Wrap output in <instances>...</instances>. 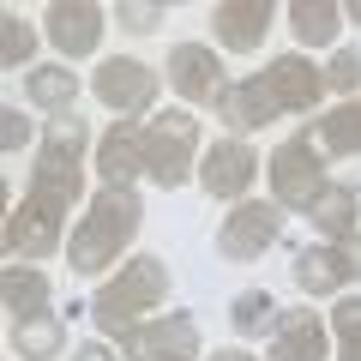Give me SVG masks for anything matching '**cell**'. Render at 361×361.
<instances>
[{
  "label": "cell",
  "mask_w": 361,
  "mask_h": 361,
  "mask_svg": "<svg viewBox=\"0 0 361 361\" xmlns=\"http://www.w3.org/2000/svg\"><path fill=\"white\" fill-rule=\"evenodd\" d=\"M121 25H127V30H157V25H163V6H157V0H121Z\"/></svg>",
  "instance_id": "27"
},
{
  "label": "cell",
  "mask_w": 361,
  "mask_h": 361,
  "mask_svg": "<svg viewBox=\"0 0 361 361\" xmlns=\"http://www.w3.org/2000/svg\"><path fill=\"white\" fill-rule=\"evenodd\" d=\"M73 361H115V355H109V349H103V343H85V349H78V355H73Z\"/></svg>",
  "instance_id": "29"
},
{
  "label": "cell",
  "mask_w": 361,
  "mask_h": 361,
  "mask_svg": "<svg viewBox=\"0 0 361 361\" xmlns=\"http://www.w3.org/2000/svg\"><path fill=\"white\" fill-rule=\"evenodd\" d=\"M139 151H145V175L157 180V187H180V180H193V157H199V121L187 115V109H169V115L145 121L139 127Z\"/></svg>",
  "instance_id": "4"
},
{
  "label": "cell",
  "mask_w": 361,
  "mask_h": 361,
  "mask_svg": "<svg viewBox=\"0 0 361 361\" xmlns=\"http://www.w3.org/2000/svg\"><path fill=\"white\" fill-rule=\"evenodd\" d=\"M42 25H49V42L66 61H85L103 42V6H90V0H54L49 13H42Z\"/></svg>",
  "instance_id": "13"
},
{
  "label": "cell",
  "mask_w": 361,
  "mask_h": 361,
  "mask_svg": "<svg viewBox=\"0 0 361 361\" xmlns=\"http://www.w3.org/2000/svg\"><path fill=\"white\" fill-rule=\"evenodd\" d=\"M313 229H319L325 241H349V235H361V193L349 187V180H331V187L313 199Z\"/></svg>",
  "instance_id": "18"
},
{
  "label": "cell",
  "mask_w": 361,
  "mask_h": 361,
  "mask_svg": "<svg viewBox=\"0 0 361 361\" xmlns=\"http://www.w3.org/2000/svg\"><path fill=\"white\" fill-rule=\"evenodd\" d=\"M361 85V54L355 49H337L331 66H325V90H355Z\"/></svg>",
  "instance_id": "26"
},
{
  "label": "cell",
  "mask_w": 361,
  "mask_h": 361,
  "mask_svg": "<svg viewBox=\"0 0 361 361\" xmlns=\"http://www.w3.org/2000/svg\"><path fill=\"white\" fill-rule=\"evenodd\" d=\"M127 361H199V319L193 313H163L151 325H133L121 337Z\"/></svg>",
  "instance_id": "8"
},
{
  "label": "cell",
  "mask_w": 361,
  "mask_h": 361,
  "mask_svg": "<svg viewBox=\"0 0 361 361\" xmlns=\"http://www.w3.org/2000/svg\"><path fill=\"white\" fill-rule=\"evenodd\" d=\"M163 295H169V265L157 253H139V259L121 265V277H109V283L90 295V319H97V331L127 337L133 325H139V313H151Z\"/></svg>",
  "instance_id": "3"
},
{
  "label": "cell",
  "mask_w": 361,
  "mask_h": 361,
  "mask_svg": "<svg viewBox=\"0 0 361 361\" xmlns=\"http://www.w3.org/2000/svg\"><path fill=\"white\" fill-rule=\"evenodd\" d=\"M25 97L37 109H49V115H73L78 73H73V66H30V73H25Z\"/></svg>",
  "instance_id": "21"
},
{
  "label": "cell",
  "mask_w": 361,
  "mask_h": 361,
  "mask_svg": "<svg viewBox=\"0 0 361 361\" xmlns=\"http://www.w3.org/2000/svg\"><path fill=\"white\" fill-rule=\"evenodd\" d=\"M259 78H265L271 103L283 109V115H313V103L325 97V73L307 61V54H277Z\"/></svg>",
  "instance_id": "11"
},
{
  "label": "cell",
  "mask_w": 361,
  "mask_h": 361,
  "mask_svg": "<svg viewBox=\"0 0 361 361\" xmlns=\"http://www.w3.org/2000/svg\"><path fill=\"white\" fill-rule=\"evenodd\" d=\"M13 349L25 361H54L66 349V325L54 319V313H42V319H25V325H13Z\"/></svg>",
  "instance_id": "22"
},
{
  "label": "cell",
  "mask_w": 361,
  "mask_h": 361,
  "mask_svg": "<svg viewBox=\"0 0 361 361\" xmlns=\"http://www.w3.org/2000/svg\"><path fill=\"white\" fill-rule=\"evenodd\" d=\"M283 235V205L277 199H241V205L223 217V229H217V253L223 259H235V265H247V259H259L271 241Z\"/></svg>",
  "instance_id": "7"
},
{
  "label": "cell",
  "mask_w": 361,
  "mask_h": 361,
  "mask_svg": "<svg viewBox=\"0 0 361 361\" xmlns=\"http://www.w3.org/2000/svg\"><path fill=\"white\" fill-rule=\"evenodd\" d=\"M25 139H30V121L18 109H0V151H25Z\"/></svg>",
  "instance_id": "28"
},
{
  "label": "cell",
  "mask_w": 361,
  "mask_h": 361,
  "mask_svg": "<svg viewBox=\"0 0 361 361\" xmlns=\"http://www.w3.org/2000/svg\"><path fill=\"white\" fill-rule=\"evenodd\" d=\"M169 85H175L187 103H217L229 78H223L217 49H205V42H175V49H169Z\"/></svg>",
  "instance_id": "12"
},
{
  "label": "cell",
  "mask_w": 361,
  "mask_h": 361,
  "mask_svg": "<svg viewBox=\"0 0 361 361\" xmlns=\"http://www.w3.org/2000/svg\"><path fill=\"white\" fill-rule=\"evenodd\" d=\"M229 325L241 337H259L265 325H277V301H271L265 289H241V295L229 301Z\"/></svg>",
  "instance_id": "23"
},
{
  "label": "cell",
  "mask_w": 361,
  "mask_h": 361,
  "mask_svg": "<svg viewBox=\"0 0 361 361\" xmlns=\"http://www.w3.org/2000/svg\"><path fill=\"white\" fill-rule=\"evenodd\" d=\"M97 175L103 187H133L145 175V151H139V121H115L97 145Z\"/></svg>",
  "instance_id": "16"
},
{
  "label": "cell",
  "mask_w": 361,
  "mask_h": 361,
  "mask_svg": "<svg viewBox=\"0 0 361 361\" xmlns=\"http://www.w3.org/2000/svg\"><path fill=\"white\" fill-rule=\"evenodd\" d=\"M211 361H253V355H247V349H217Z\"/></svg>",
  "instance_id": "30"
},
{
  "label": "cell",
  "mask_w": 361,
  "mask_h": 361,
  "mask_svg": "<svg viewBox=\"0 0 361 361\" xmlns=\"http://www.w3.org/2000/svg\"><path fill=\"white\" fill-rule=\"evenodd\" d=\"M211 25H217V42L235 54H253L271 30V0H217L211 6Z\"/></svg>",
  "instance_id": "14"
},
{
  "label": "cell",
  "mask_w": 361,
  "mask_h": 361,
  "mask_svg": "<svg viewBox=\"0 0 361 361\" xmlns=\"http://www.w3.org/2000/svg\"><path fill=\"white\" fill-rule=\"evenodd\" d=\"M289 271H295L301 295H337V289L361 283V235H349V241H325V247H301Z\"/></svg>",
  "instance_id": "6"
},
{
  "label": "cell",
  "mask_w": 361,
  "mask_h": 361,
  "mask_svg": "<svg viewBox=\"0 0 361 361\" xmlns=\"http://www.w3.org/2000/svg\"><path fill=\"white\" fill-rule=\"evenodd\" d=\"M343 18H355V25H361V0H349V6H343Z\"/></svg>",
  "instance_id": "31"
},
{
  "label": "cell",
  "mask_w": 361,
  "mask_h": 361,
  "mask_svg": "<svg viewBox=\"0 0 361 361\" xmlns=\"http://www.w3.org/2000/svg\"><path fill=\"white\" fill-rule=\"evenodd\" d=\"M78 187H85V121L61 115L37 139V169H30L25 199L6 217V253L13 259H49L66 235V211H73Z\"/></svg>",
  "instance_id": "1"
},
{
  "label": "cell",
  "mask_w": 361,
  "mask_h": 361,
  "mask_svg": "<svg viewBox=\"0 0 361 361\" xmlns=\"http://www.w3.org/2000/svg\"><path fill=\"white\" fill-rule=\"evenodd\" d=\"M90 90H97V103H103V109H115L121 121H133V115H145V109L157 103V73L145 61H133V54H115V61L97 66Z\"/></svg>",
  "instance_id": "9"
},
{
  "label": "cell",
  "mask_w": 361,
  "mask_h": 361,
  "mask_svg": "<svg viewBox=\"0 0 361 361\" xmlns=\"http://www.w3.org/2000/svg\"><path fill=\"white\" fill-rule=\"evenodd\" d=\"M217 115L229 121L235 133H253V127H265V121H277L283 109L271 103L265 78H235V85H223V97H217Z\"/></svg>",
  "instance_id": "17"
},
{
  "label": "cell",
  "mask_w": 361,
  "mask_h": 361,
  "mask_svg": "<svg viewBox=\"0 0 361 361\" xmlns=\"http://www.w3.org/2000/svg\"><path fill=\"white\" fill-rule=\"evenodd\" d=\"M265 175H271V199H277L283 211H313V199L331 187V180H325V151L313 145L307 127L289 133V139L271 151Z\"/></svg>",
  "instance_id": "5"
},
{
  "label": "cell",
  "mask_w": 361,
  "mask_h": 361,
  "mask_svg": "<svg viewBox=\"0 0 361 361\" xmlns=\"http://www.w3.org/2000/svg\"><path fill=\"white\" fill-rule=\"evenodd\" d=\"M331 331H337V343H343V355H337V361H361V301H337Z\"/></svg>",
  "instance_id": "25"
},
{
  "label": "cell",
  "mask_w": 361,
  "mask_h": 361,
  "mask_svg": "<svg viewBox=\"0 0 361 361\" xmlns=\"http://www.w3.org/2000/svg\"><path fill=\"white\" fill-rule=\"evenodd\" d=\"M271 361H325V325L313 307H277L271 325Z\"/></svg>",
  "instance_id": "15"
},
{
  "label": "cell",
  "mask_w": 361,
  "mask_h": 361,
  "mask_svg": "<svg viewBox=\"0 0 361 361\" xmlns=\"http://www.w3.org/2000/svg\"><path fill=\"white\" fill-rule=\"evenodd\" d=\"M139 223H145V205H139V193L133 187H103V193L90 199V211L78 217V229H73V271H85V277H97V271H109V265H121V253H127V241L139 235Z\"/></svg>",
  "instance_id": "2"
},
{
  "label": "cell",
  "mask_w": 361,
  "mask_h": 361,
  "mask_svg": "<svg viewBox=\"0 0 361 361\" xmlns=\"http://www.w3.org/2000/svg\"><path fill=\"white\" fill-rule=\"evenodd\" d=\"M253 175H259V157H253L247 139H217L199 157V187H205L211 199H235V205H241L247 187H253Z\"/></svg>",
  "instance_id": "10"
},
{
  "label": "cell",
  "mask_w": 361,
  "mask_h": 361,
  "mask_svg": "<svg viewBox=\"0 0 361 361\" xmlns=\"http://www.w3.org/2000/svg\"><path fill=\"white\" fill-rule=\"evenodd\" d=\"M289 30H295L301 49H325L343 30V6H331V0H289Z\"/></svg>",
  "instance_id": "20"
},
{
  "label": "cell",
  "mask_w": 361,
  "mask_h": 361,
  "mask_svg": "<svg viewBox=\"0 0 361 361\" xmlns=\"http://www.w3.org/2000/svg\"><path fill=\"white\" fill-rule=\"evenodd\" d=\"M30 49H37V30H30L18 13H0V66L18 73V66L30 61Z\"/></svg>",
  "instance_id": "24"
},
{
  "label": "cell",
  "mask_w": 361,
  "mask_h": 361,
  "mask_svg": "<svg viewBox=\"0 0 361 361\" xmlns=\"http://www.w3.org/2000/svg\"><path fill=\"white\" fill-rule=\"evenodd\" d=\"M0 295H6L13 325L42 319V313H49V277H42V271H30V265H6V277H0Z\"/></svg>",
  "instance_id": "19"
}]
</instances>
